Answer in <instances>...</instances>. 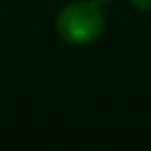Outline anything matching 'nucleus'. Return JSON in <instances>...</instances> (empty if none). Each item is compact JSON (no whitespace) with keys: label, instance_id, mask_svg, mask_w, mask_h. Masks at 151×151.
I'll return each instance as SVG.
<instances>
[{"label":"nucleus","instance_id":"2","mask_svg":"<svg viewBox=\"0 0 151 151\" xmlns=\"http://www.w3.org/2000/svg\"><path fill=\"white\" fill-rule=\"evenodd\" d=\"M130 4L137 9V11H151V0H130Z\"/></svg>","mask_w":151,"mask_h":151},{"label":"nucleus","instance_id":"1","mask_svg":"<svg viewBox=\"0 0 151 151\" xmlns=\"http://www.w3.org/2000/svg\"><path fill=\"white\" fill-rule=\"evenodd\" d=\"M56 33L70 46H89L104 33V11L91 0H75L56 17Z\"/></svg>","mask_w":151,"mask_h":151},{"label":"nucleus","instance_id":"3","mask_svg":"<svg viewBox=\"0 0 151 151\" xmlns=\"http://www.w3.org/2000/svg\"><path fill=\"white\" fill-rule=\"evenodd\" d=\"M91 2H95L97 6H101V9H104V6H110L114 0H91Z\"/></svg>","mask_w":151,"mask_h":151}]
</instances>
